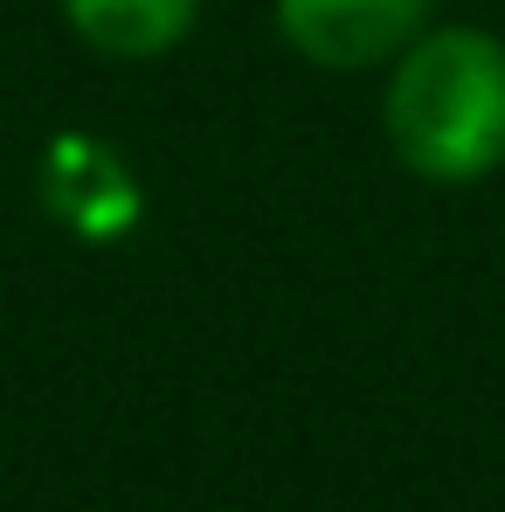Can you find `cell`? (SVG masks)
<instances>
[{
	"instance_id": "3",
	"label": "cell",
	"mask_w": 505,
	"mask_h": 512,
	"mask_svg": "<svg viewBox=\"0 0 505 512\" xmlns=\"http://www.w3.org/2000/svg\"><path fill=\"white\" fill-rule=\"evenodd\" d=\"M56 14L104 63H160L201 28V0H56Z\"/></svg>"
},
{
	"instance_id": "2",
	"label": "cell",
	"mask_w": 505,
	"mask_h": 512,
	"mask_svg": "<svg viewBox=\"0 0 505 512\" xmlns=\"http://www.w3.org/2000/svg\"><path fill=\"white\" fill-rule=\"evenodd\" d=\"M429 21L436 0H270L277 42L319 77H381Z\"/></svg>"
},
{
	"instance_id": "1",
	"label": "cell",
	"mask_w": 505,
	"mask_h": 512,
	"mask_svg": "<svg viewBox=\"0 0 505 512\" xmlns=\"http://www.w3.org/2000/svg\"><path fill=\"white\" fill-rule=\"evenodd\" d=\"M381 139L422 187H485L505 173V35L429 21L381 70Z\"/></svg>"
}]
</instances>
